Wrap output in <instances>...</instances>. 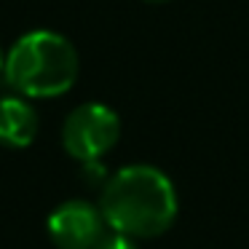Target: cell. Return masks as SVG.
Instances as JSON below:
<instances>
[{
    "instance_id": "obj_1",
    "label": "cell",
    "mask_w": 249,
    "mask_h": 249,
    "mask_svg": "<svg viewBox=\"0 0 249 249\" xmlns=\"http://www.w3.org/2000/svg\"><path fill=\"white\" fill-rule=\"evenodd\" d=\"M99 212L113 231L131 238H156L177 220V190L161 169L134 163L107 177Z\"/></svg>"
},
{
    "instance_id": "obj_3",
    "label": "cell",
    "mask_w": 249,
    "mask_h": 249,
    "mask_svg": "<svg viewBox=\"0 0 249 249\" xmlns=\"http://www.w3.org/2000/svg\"><path fill=\"white\" fill-rule=\"evenodd\" d=\"M121 137V121L107 105L86 102L67 115L62 126V145L81 163L99 161L115 147Z\"/></svg>"
},
{
    "instance_id": "obj_8",
    "label": "cell",
    "mask_w": 249,
    "mask_h": 249,
    "mask_svg": "<svg viewBox=\"0 0 249 249\" xmlns=\"http://www.w3.org/2000/svg\"><path fill=\"white\" fill-rule=\"evenodd\" d=\"M145 3H166V0H145Z\"/></svg>"
},
{
    "instance_id": "obj_6",
    "label": "cell",
    "mask_w": 249,
    "mask_h": 249,
    "mask_svg": "<svg viewBox=\"0 0 249 249\" xmlns=\"http://www.w3.org/2000/svg\"><path fill=\"white\" fill-rule=\"evenodd\" d=\"M91 249H137V241L131 236H126V233L113 231V233H102V238Z\"/></svg>"
},
{
    "instance_id": "obj_5",
    "label": "cell",
    "mask_w": 249,
    "mask_h": 249,
    "mask_svg": "<svg viewBox=\"0 0 249 249\" xmlns=\"http://www.w3.org/2000/svg\"><path fill=\"white\" fill-rule=\"evenodd\" d=\"M38 113L22 97L0 99V145L6 147H27L38 137Z\"/></svg>"
},
{
    "instance_id": "obj_4",
    "label": "cell",
    "mask_w": 249,
    "mask_h": 249,
    "mask_svg": "<svg viewBox=\"0 0 249 249\" xmlns=\"http://www.w3.org/2000/svg\"><path fill=\"white\" fill-rule=\"evenodd\" d=\"M99 206L89 201H65L49 217V236L59 249H91L105 233Z\"/></svg>"
},
{
    "instance_id": "obj_2",
    "label": "cell",
    "mask_w": 249,
    "mask_h": 249,
    "mask_svg": "<svg viewBox=\"0 0 249 249\" xmlns=\"http://www.w3.org/2000/svg\"><path fill=\"white\" fill-rule=\"evenodd\" d=\"M78 65V51L65 35L33 30L22 35L6 54L3 81L19 97L51 99L75 86Z\"/></svg>"
},
{
    "instance_id": "obj_7",
    "label": "cell",
    "mask_w": 249,
    "mask_h": 249,
    "mask_svg": "<svg viewBox=\"0 0 249 249\" xmlns=\"http://www.w3.org/2000/svg\"><path fill=\"white\" fill-rule=\"evenodd\" d=\"M3 67H6V56H3V51H0V78H3Z\"/></svg>"
}]
</instances>
